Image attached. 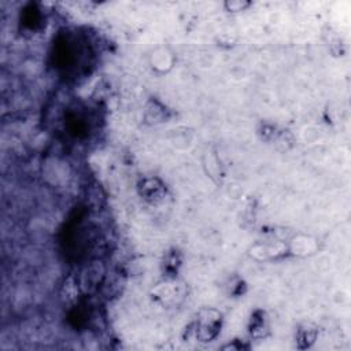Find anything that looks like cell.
I'll use <instances>...</instances> for the list:
<instances>
[{"label": "cell", "mask_w": 351, "mask_h": 351, "mask_svg": "<svg viewBox=\"0 0 351 351\" xmlns=\"http://www.w3.org/2000/svg\"><path fill=\"white\" fill-rule=\"evenodd\" d=\"M317 335H318V330L315 326H313L311 324H303L296 329V333H295L296 347L300 350L310 348L314 344Z\"/></svg>", "instance_id": "8992f818"}, {"label": "cell", "mask_w": 351, "mask_h": 351, "mask_svg": "<svg viewBox=\"0 0 351 351\" xmlns=\"http://www.w3.org/2000/svg\"><path fill=\"white\" fill-rule=\"evenodd\" d=\"M254 5L251 0H225L222 3V8L228 14H241L248 11Z\"/></svg>", "instance_id": "52a82bcc"}, {"label": "cell", "mask_w": 351, "mask_h": 351, "mask_svg": "<svg viewBox=\"0 0 351 351\" xmlns=\"http://www.w3.org/2000/svg\"><path fill=\"white\" fill-rule=\"evenodd\" d=\"M138 192L143 199L154 203L163 197L165 188L163 184L156 178H144L138 184Z\"/></svg>", "instance_id": "5b68a950"}, {"label": "cell", "mask_w": 351, "mask_h": 351, "mask_svg": "<svg viewBox=\"0 0 351 351\" xmlns=\"http://www.w3.org/2000/svg\"><path fill=\"white\" fill-rule=\"evenodd\" d=\"M223 315L214 307H204L199 310L195 319V337L197 341L210 343L215 340L222 329Z\"/></svg>", "instance_id": "6da1fadb"}, {"label": "cell", "mask_w": 351, "mask_h": 351, "mask_svg": "<svg viewBox=\"0 0 351 351\" xmlns=\"http://www.w3.org/2000/svg\"><path fill=\"white\" fill-rule=\"evenodd\" d=\"M321 244L317 236L296 232L287 239L288 258H310L319 252Z\"/></svg>", "instance_id": "3957f363"}, {"label": "cell", "mask_w": 351, "mask_h": 351, "mask_svg": "<svg viewBox=\"0 0 351 351\" xmlns=\"http://www.w3.org/2000/svg\"><path fill=\"white\" fill-rule=\"evenodd\" d=\"M250 258L259 262H271L288 258L287 239L285 240H266L252 244L248 248Z\"/></svg>", "instance_id": "277c9868"}, {"label": "cell", "mask_w": 351, "mask_h": 351, "mask_svg": "<svg viewBox=\"0 0 351 351\" xmlns=\"http://www.w3.org/2000/svg\"><path fill=\"white\" fill-rule=\"evenodd\" d=\"M145 62L154 75L163 77L174 70L177 64V55L167 44H158L147 52Z\"/></svg>", "instance_id": "7a4b0ae2"}]
</instances>
